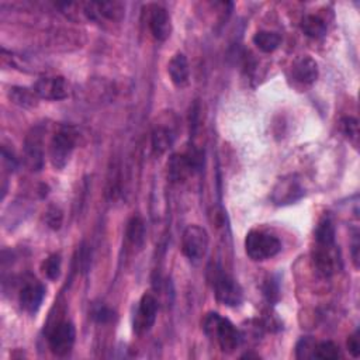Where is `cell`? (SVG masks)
Returning <instances> with one entry per match:
<instances>
[{
  "label": "cell",
  "mask_w": 360,
  "mask_h": 360,
  "mask_svg": "<svg viewBox=\"0 0 360 360\" xmlns=\"http://www.w3.org/2000/svg\"><path fill=\"white\" fill-rule=\"evenodd\" d=\"M208 279L217 301L227 307H238L242 304L243 292L239 283L226 273L220 266L214 265L208 269Z\"/></svg>",
  "instance_id": "obj_2"
},
{
  "label": "cell",
  "mask_w": 360,
  "mask_h": 360,
  "mask_svg": "<svg viewBox=\"0 0 360 360\" xmlns=\"http://www.w3.org/2000/svg\"><path fill=\"white\" fill-rule=\"evenodd\" d=\"M208 234L200 226H189L182 235V252L192 263H200L208 250Z\"/></svg>",
  "instance_id": "obj_5"
},
{
  "label": "cell",
  "mask_w": 360,
  "mask_h": 360,
  "mask_svg": "<svg viewBox=\"0 0 360 360\" xmlns=\"http://www.w3.org/2000/svg\"><path fill=\"white\" fill-rule=\"evenodd\" d=\"M79 258H81V259H78V262H79L81 269H82L83 272H88L89 268H90V261H92V259H90V252H89V249H88L85 245H82V248H81Z\"/></svg>",
  "instance_id": "obj_31"
},
{
  "label": "cell",
  "mask_w": 360,
  "mask_h": 360,
  "mask_svg": "<svg viewBox=\"0 0 360 360\" xmlns=\"http://www.w3.org/2000/svg\"><path fill=\"white\" fill-rule=\"evenodd\" d=\"M61 265H62V259L59 254H52L50 255L41 265V270L44 273V276L48 280H57L61 274Z\"/></svg>",
  "instance_id": "obj_25"
},
{
  "label": "cell",
  "mask_w": 360,
  "mask_h": 360,
  "mask_svg": "<svg viewBox=\"0 0 360 360\" xmlns=\"http://www.w3.org/2000/svg\"><path fill=\"white\" fill-rule=\"evenodd\" d=\"M265 296L269 301H274L279 297V287L274 284V280H269L265 287Z\"/></svg>",
  "instance_id": "obj_32"
},
{
  "label": "cell",
  "mask_w": 360,
  "mask_h": 360,
  "mask_svg": "<svg viewBox=\"0 0 360 360\" xmlns=\"http://www.w3.org/2000/svg\"><path fill=\"white\" fill-rule=\"evenodd\" d=\"M306 190L296 174L281 177L272 192V201L276 206H289L301 200Z\"/></svg>",
  "instance_id": "obj_9"
},
{
  "label": "cell",
  "mask_w": 360,
  "mask_h": 360,
  "mask_svg": "<svg viewBox=\"0 0 360 360\" xmlns=\"http://www.w3.org/2000/svg\"><path fill=\"white\" fill-rule=\"evenodd\" d=\"M176 132L172 127L166 126H157L152 131L151 143H152V151L157 157H161L166 154L174 142Z\"/></svg>",
  "instance_id": "obj_17"
},
{
  "label": "cell",
  "mask_w": 360,
  "mask_h": 360,
  "mask_svg": "<svg viewBox=\"0 0 360 360\" xmlns=\"http://www.w3.org/2000/svg\"><path fill=\"white\" fill-rule=\"evenodd\" d=\"M46 299V287L37 280L27 281L19 294V303L23 311L27 314H35L40 308Z\"/></svg>",
  "instance_id": "obj_13"
},
{
  "label": "cell",
  "mask_w": 360,
  "mask_h": 360,
  "mask_svg": "<svg viewBox=\"0 0 360 360\" xmlns=\"http://www.w3.org/2000/svg\"><path fill=\"white\" fill-rule=\"evenodd\" d=\"M348 349L353 357L360 356V332L356 331L348 339Z\"/></svg>",
  "instance_id": "obj_30"
},
{
  "label": "cell",
  "mask_w": 360,
  "mask_h": 360,
  "mask_svg": "<svg viewBox=\"0 0 360 360\" xmlns=\"http://www.w3.org/2000/svg\"><path fill=\"white\" fill-rule=\"evenodd\" d=\"M158 315V301L152 294H143L138 303L132 319V330L137 335L148 334L155 326Z\"/></svg>",
  "instance_id": "obj_8"
},
{
  "label": "cell",
  "mask_w": 360,
  "mask_h": 360,
  "mask_svg": "<svg viewBox=\"0 0 360 360\" xmlns=\"http://www.w3.org/2000/svg\"><path fill=\"white\" fill-rule=\"evenodd\" d=\"M280 250L281 242L273 234L252 230L245 238V252L254 262L269 261L279 255Z\"/></svg>",
  "instance_id": "obj_3"
},
{
  "label": "cell",
  "mask_w": 360,
  "mask_h": 360,
  "mask_svg": "<svg viewBox=\"0 0 360 360\" xmlns=\"http://www.w3.org/2000/svg\"><path fill=\"white\" fill-rule=\"evenodd\" d=\"M341 356L342 354H341L339 346L331 341H323V342L315 343L314 353H312V357L322 359V360H335V359H339Z\"/></svg>",
  "instance_id": "obj_23"
},
{
  "label": "cell",
  "mask_w": 360,
  "mask_h": 360,
  "mask_svg": "<svg viewBox=\"0 0 360 360\" xmlns=\"http://www.w3.org/2000/svg\"><path fill=\"white\" fill-rule=\"evenodd\" d=\"M203 330L206 335L220 346L224 353L235 352L242 343V335L234 323L219 312H210L204 318Z\"/></svg>",
  "instance_id": "obj_1"
},
{
  "label": "cell",
  "mask_w": 360,
  "mask_h": 360,
  "mask_svg": "<svg viewBox=\"0 0 360 360\" xmlns=\"http://www.w3.org/2000/svg\"><path fill=\"white\" fill-rule=\"evenodd\" d=\"M9 99L16 104L23 107V109H31V107L37 106L39 96L34 92V89L23 88V86H14L9 90Z\"/></svg>",
  "instance_id": "obj_18"
},
{
  "label": "cell",
  "mask_w": 360,
  "mask_h": 360,
  "mask_svg": "<svg viewBox=\"0 0 360 360\" xmlns=\"http://www.w3.org/2000/svg\"><path fill=\"white\" fill-rule=\"evenodd\" d=\"M92 317H93V319H94L96 322H99V323H107V322L113 321V318H114V311L110 310L109 307H106V306H99V307H96V308L92 311Z\"/></svg>",
  "instance_id": "obj_28"
},
{
  "label": "cell",
  "mask_w": 360,
  "mask_h": 360,
  "mask_svg": "<svg viewBox=\"0 0 360 360\" xmlns=\"http://www.w3.org/2000/svg\"><path fill=\"white\" fill-rule=\"evenodd\" d=\"M301 30L307 35V37L318 40V39L326 37L327 23L318 16L308 14L301 20Z\"/></svg>",
  "instance_id": "obj_20"
},
{
  "label": "cell",
  "mask_w": 360,
  "mask_h": 360,
  "mask_svg": "<svg viewBox=\"0 0 360 360\" xmlns=\"http://www.w3.org/2000/svg\"><path fill=\"white\" fill-rule=\"evenodd\" d=\"M319 75L318 63L311 57H300L292 66V77L301 85H312Z\"/></svg>",
  "instance_id": "obj_15"
},
{
  "label": "cell",
  "mask_w": 360,
  "mask_h": 360,
  "mask_svg": "<svg viewBox=\"0 0 360 360\" xmlns=\"http://www.w3.org/2000/svg\"><path fill=\"white\" fill-rule=\"evenodd\" d=\"M24 161L27 168L32 172H40L44 168V150L40 128L32 130V132L26 138Z\"/></svg>",
  "instance_id": "obj_12"
},
{
  "label": "cell",
  "mask_w": 360,
  "mask_h": 360,
  "mask_svg": "<svg viewBox=\"0 0 360 360\" xmlns=\"http://www.w3.org/2000/svg\"><path fill=\"white\" fill-rule=\"evenodd\" d=\"M148 26L158 41H166L172 34V20L169 12L158 5L148 8Z\"/></svg>",
  "instance_id": "obj_14"
},
{
  "label": "cell",
  "mask_w": 360,
  "mask_h": 360,
  "mask_svg": "<svg viewBox=\"0 0 360 360\" xmlns=\"http://www.w3.org/2000/svg\"><path fill=\"white\" fill-rule=\"evenodd\" d=\"M335 226L331 219H323L315 230V243H335Z\"/></svg>",
  "instance_id": "obj_22"
},
{
  "label": "cell",
  "mask_w": 360,
  "mask_h": 360,
  "mask_svg": "<svg viewBox=\"0 0 360 360\" xmlns=\"http://www.w3.org/2000/svg\"><path fill=\"white\" fill-rule=\"evenodd\" d=\"M127 239L134 248H142L147 239L146 223L141 217H132L127 224Z\"/></svg>",
  "instance_id": "obj_19"
},
{
  "label": "cell",
  "mask_w": 360,
  "mask_h": 360,
  "mask_svg": "<svg viewBox=\"0 0 360 360\" xmlns=\"http://www.w3.org/2000/svg\"><path fill=\"white\" fill-rule=\"evenodd\" d=\"M77 341V330L74 323L62 321L51 330L48 335V346L57 356H66L74 349Z\"/></svg>",
  "instance_id": "obj_10"
},
{
  "label": "cell",
  "mask_w": 360,
  "mask_h": 360,
  "mask_svg": "<svg viewBox=\"0 0 360 360\" xmlns=\"http://www.w3.org/2000/svg\"><path fill=\"white\" fill-rule=\"evenodd\" d=\"M201 168V154L196 150L182 155H173L168 162V174L174 183L185 180Z\"/></svg>",
  "instance_id": "obj_7"
},
{
  "label": "cell",
  "mask_w": 360,
  "mask_h": 360,
  "mask_svg": "<svg viewBox=\"0 0 360 360\" xmlns=\"http://www.w3.org/2000/svg\"><path fill=\"white\" fill-rule=\"evenodd\" d=\"M78 143V132L74 127H61L52 137L50 147L51 163L55 169H63Z\"/></svg>",
  "instance_id": "obj_4"
},
{
  "label": "cell",
  "mask_w": 360,
  "mask_h": 360,
  "mask_svg": "<svg viewBox=\"0 0 360 360\" xmlns=\"http://www.w3.org/2000/svg\"><path fill=\"white\" fill-rule=\"evenodd\" d=\"M2 158H3V165H5L9 170L14 172V170L17 169V166H19L17 158H16L14 154H13L12 151H9L6 147L2 148Z\"/></svg>",
  "instance_id": "obj_29"
},
{
  "label": "cell",
  "mask_w": 360,
  "mask_h": 360,
  "mask_svg": "<svg viewBox=\"0 0 360 360\" xmlns=\"http://www.w3.org/2000/svg\"><path fill=\"white\" fill-rule=\"evenodd\" d=\"M254 44L265 54H270L276 51L281 44V37L277 32L273 31H258L254 39H252Z\"/></svg>",
  "instance_id": "obj_21"
},
{
  "label": "cell",
  "mask_w": 360,
  "mask_h": 360,
  "mask_svg": "<svg viewBox=\"0 0 360 360\" xmlns=\"http://www.w3.org/2000/svg\"><path fill=\"white\" fill-rule=\"evenodd\" d=\"M34 92L40 99L58 101L69 96V85L62 77H44L40 78L32 86Z\"/></svg>",
  "instance_id": "obj_11"
},
{
  "label": "cell",
  "mask_w": 360,
  "mask_h": 360,
  "mask_svg": "<svg viewBox=\"0 0 360 360\" xmlns=\"http://www.w3.org/2000/svg\"><path fill=\"white\" fill-rule=\"evenodd\" d=\"M341 132L345 135L349 142H352L353 146H357L359 141V121L354 117H342L339 121Z\"/></svg>",
  "instance_id": "obj_24"
},
{
  "label": "cell",
  "mask_w": 360,
  "mask_h": 360,
  "mask_svg": "<svg viewBox=\"0 0 360 360\" xmlns=\"http://www.w3.org/2000/svg\"><path fill=\"white\" fill-rule=\"evenodd\" d=\"M168 74L172 83L177 88H183L190 79V66L185 54L177 52L168 63Z\"/></svg>",
  "instance_id": "obj_16"
},
{
  "label": "cell",
  "mask_w": 360,
  "mask_h": 360,
  "mask_svg": "<svg viewBox=\"0 0 360 360\" xmlns=\"http://www.w3.org/2000/svg\"><path fill=\"white\" fill-rule=\"evenodd\" d=\"M314 348H315V342L311 338H303L296 348V354L299 359H310L312 357L314 353Z\"/></svg>",
  "instance_id": "obj_27"
},
{
  "label": "cell",
  "mask_w": 360,
  "mask_h": 360,
  "mask_svg": "<svg viewBox=\"0 0 360 360\" xmlns=\"http://www.w3.org/2000/svg\"><path fill=\"white\" fill-rule=\"evenodd\" d=\"M312 261L317 270L326 277H331L342 269L341 252L335 243H315Z\"/></svg>",
  "instance_id": "obj_6"
},
{
  "label": "cell",
  "mask_w": 360,
  "mask_h": 360,
  "mask_svg": "<svg viewBox=\"0 0 360 360\" xmlns=\"http://www.w3.org/2000/svg\"><path fill=\"white\" fill-rule=\"evenodd\" d=\"M62 220H63V214H62V211L58 207L51 206L47 210V212H46V223H47V226L51 230H54V231L59 230L61 226H62Z\"/></svg>",
  "instance_id": "obj_26"
}]
</instances>
